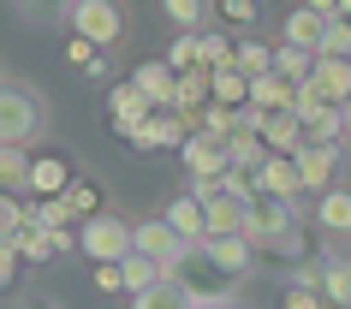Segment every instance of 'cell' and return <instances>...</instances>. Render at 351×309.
<instances>
[{"instance_id": "6da1fadb", "label": "cell", "mask_w": 351, "mask_h": 309, "mask_svg": "<svg viewBox=\"0 0 351 309\" xmlns=\"http://www.w3.org/2000/svg\"><path fill=\"white\" fill-rule=\"evenodd\" d=\"M173 280L197 297V309H232V304H239V286H244L239 273H226L203 244H191V256L173 268Z\"/></svg>"}, {"instance_id": "7a4b0ae2", "label": "cell", "mask_w": 351, "mask_h": 309, "mask_svg": "<svg viewBox=\"0 0 351 309\" xmlns=\"http://www.w3.org/2000/svg\"><path fill=\"white\" fill-rule=\"evenodd\" d=\"M48 137V108H42V95L24 84V77H6L0 84V143H42Z\"/></svg>"}, {"instance_id": "3957f363", "label": "cell", "mask_w": 351, "mask_h": 309, "mask_svg": "<svg viewBox=\"0 0 351 309\" xmlns=\"http://www.w3.org/2000/svg\"><path fill=\"white\" fill-rule=\"evenodd\" d=\"M77 250L90 256V262H125L137 250V226H125L119 214H95L77 226Z\"/></svg>"}, {"instance_id": "277c9868", "label": "cell", "mask_w": 351, "mask_h": 309, "mask_svg": "<svg viewBox=\"0 0 351 309\" xmlns=\"http://www.w3.org/2000/svg\"><path fill=\"white\" fill-rule=\"evenodd\" d=\"M72 36H90L101 48L125 36V12H119V0H77L72 6Z\"/></svg>"}, {"instance_id": "5b68a950", "label": "cell", "mask_w": 351, "mask_h": 309, "mask_svg": "<svg viewBox=\"0 0 351 309\" xmlns=\"http://www.w3.org/2000/svg\"><path fill=\"white\" fill-rule=\"evenodd\" d=\"M137 250H143V256H155V262H161V268L173 273V268H179V262L191 256V238L179 232V226H173L167 214H155V220H143V226H137Z\"/></svg>"}, {"instance_id": "8992f818", "label": "cell", "mask_w": 351, "mask_h": 309, "mask_svg": "<svg viewBox=\"0 0 351 309\" xmlns=\"http://www.w3.org/2000/svg\"><path fill=\"white\" fill-rule=\"evenodd\" d=\"M185 137H191V125L179 119V108H155L143 125L125 137V143H131V149H143V155H155V149H185Z\"/></svg>"}, {"instance_id": "52a82bcc", "label": "cell", "mask_w": 351, "mask_h": 309, "mask_svg": "<svg viewBox=\"0 0 351 309\" xmlns=\"http://www.w3.org/2000/svg\"><path fill=\"white\" fill-rule=\"evenodd\" d=\"M179 161H185L191 179H221L226 166H232V155H226V137H215V131H191L185 149H179Z\"/></svg>"}, {"instance_id": "ba28073f", "label": "cell", "mask_w": 351, "mask_h": 309, "mask_svg": "<svg viewBox=\"0 0 351 309\" xmlns=\"http://www.w3.org/2000/svg\"><path fill=\"white\" fill-rule=\"evenodd\" d=\"M339 161H346V149H339V143H304V149H298V173H304L310 190H333Z\"/></svg>"}, {"instance_id": "9c48e42d", "label": "cell", "mask_w": 351, "mask_h": 309, "mask_svg": "<svg viewBox=\"0 0 351 309\" xmlns=\"http://www.w3.org/2000/svg\"><path fill=\"white\" fill-rule=\"evenodd\" d=\"M203 250L215 256V262H221L226 273H239V280H250V268L262 262V256H256V244H250L244 232H208V238H203Z\"/></svg>"}, {"instance_id": "30bf717a", "label": "cell", "mask_w": 351, "mask_h": 309, "mask_svg": "<svg viewBox=\"0 0 351 309\" xmlns=\"http://www.w3.org/2000/svg\"><path fill=\"white\" fill-rule=\"evenodd\" d=\"M149 113H155V101H149L137 84H113V90H108V119H113V131H119V137H131Z\"/></svg>"}, {"instance_id": "8fae6325", "label": "cell", "mask_w": 351, "mask_h": 309, "mask_svg": "<svg viewBox=\"0 0 351 309\" xmlns=\"http://www.w3.org/2000/svg\"><path fill=\"white\" fill-rule=\"evenodd\" d=\"M310 84H315V95H322V101L346 108V101H351V54H322Z\"/></svg>"}, {"instance_id": "7c38bea8", "label": "cell", "mask_w": 351, "mask_h": 309, "mask_svg": "<svg viewBox=\"0 0 351 309\" xmlns=\"http://www.w3.org/2000/svg\"><path fill=\"white\" fill-rule=\"evenodd\" d=\"M262 143L274 149V155H298V149L310 143V131H304V119H298V108H286V113H262Z\"/></svg>"}, {"instance_id": "4fadbf2b", "label": "cell", "mask_w": 351, "mask_h": 309, "mask_svg": "<svg viewBox=\"0 0 351 309\" xmlns=\"http://www.w3.org/2000/svg\"><path fill=\"white\" fill-rule=\"evenodd\" d=\"M256 190H268V197H304L310 184H304V173H298V155H268V166L256 173Z\"/></svg>"}, {"instance_id": "5bb4252c", "label": "cell", "mask_w": 351, "mask_h": 309, "mask_svg": "<svg viewBox=\"0 0 351 309\" xmlns=\"http://www.w3.org/2000/svg\"><path fill=\"white\" fill-rule=\"evenodd\" d=\"M131 84H137L155 108H173V101H179V72H173L167 60H143V66L131 72Z\"/></svg>"}, {"instance_id": "9a60e30c", "label": "cell", "mask_w": 351, "mask_h": 309, "mask_svg": "<svg viewBox=\"0 0 351 309\" xmlns=\"http://www.w3.org/2000/svg\"><path fill=\"white\" fill-rule=\"evenodd\" d=\"M30 173H36V155L19 143H0V197H30Z\"/></svg>"}, {"instance_id": "2e32d148", "label": "cell", "mask_w": 351, "mask_h": 309, "mask_svg": "<svg viewBox=\"0 0 351 309\" xmlns=\"http://www.w3.org/2000/svg\"><path fill=\"white\" fill-rule=\"evenodd\" d=\"M292 101H298V84H292V77H280V72L250 77V108H256V113H286Z\"/></svg>"}, {"instance_id": "e0dca14e", "label": "cell", "mask_w": 351, "mask_h": 309, "mask_svg": "<svg viewBox=\"0 0 351 309\" xmlns=\"http://www.w3.org/2000/svg\"><path fill=\"white\" fill-rule=\"evenodd\" d=\"M167 220H173V226H179L191 244H203V238H208V202L197 197V190H185V197L167 202Z\"/></svg>"}, {"instance_id": "ac0fdd59", "label": "cell", "mask_w": 351, "mask_h": 309, "mask_svg": "<svg viewBox=\"0 0 351 309\" xmlns=\"http://www.w3.org/2000/svg\"><path fill=\"white\" fill-rule=\"evenodd\" d=\"M226 155H232V166H250V173H262V166H268V155H274V149L262 143V131L250 125V119H244V125L232 131V137H226Z\"/></svg>"}, {"instance_id": "d6986e66", "label": "cell", "mask_w": 351, "mask_h": 309, "mask_svg": "<svg viewBox=\"0 0 351 309\" xmlns=\"http://www.w3.org/2000/svg\"><path fill=\"white\" fill-rule=\"evenodd\" d=\"M315 226L328 238H351V190H322L315 202Z\"/></svg>"}, {"instance_id": "ffe728a7", "label": "cell", "mask_w": 351, "mask_h": 309, "mask_svg": "<svg viewBox=\"0 0 351 309\" xmlns=\"http://www.w3.org/2000/svg\"><path fill=\"white\" fill-rule=\"evenodd\" d=\"M72 190V166L60 155H36V173H30V197H66Z\"/></svg>"}, {"instance_id": "44dd1931", "label": "cell", "mask_w": 351, "mask_h": 309, "mask_svg": "<svg viewBox=\"0 0 351 309\" xmlns=\"http://www.w3.org/2000/svg\"><path fill=\"white\" fill-rule=\"evenodd\" d=\"M322 291H328V304L351 309V256H339V250L322 256Z\"/></svg>"}, {"instance_id": "7402d4cb", "label": "cell", "mask_w": 351, "mask_h": 309, "mask_svg": "<svg viewBox=\"0 0 351 309\" xmlns=\"http://www.w3.org/2000/svg\"><path fill=\"white\" fill-rule=\"evenodd\" d=\"M322 36H328V18H322L315 6H298L292 18H286V42H292V48H315V54H322Z\"/></svg>"}, {"instance_id": "603a6c76", "label": "cell", "mask_w": 351, "mask_h": 309, "mask_svg": "<svg viewBox=\"0 0 351 309\" xmlns=\"http://www.w3.org/2000/svg\"><path fill=\"white\" fill-rule=\"evenodd\" d=\"M131 309H197V297H191V291L179 286V280H173V273H167L161 286H149V291H137V297H131Z\"/></svg>"}, {"instance_id": "cb8c5ba5", "label": "cell", "mask_w": 351, "mask_h": 309, "mask_svg": "<svg viewBox=\"0 0 351 309\" xmlns=\"http://www.w3.org/2000/svg\"><path fill=\"white\" fill-rule=\"evenodd\" d=\"M167 24H179V30H208V18L221 12L215 0H161Z\"/></svg>"}, {"instance_id": "d4e9b609", "label": "cell", "mask_w": 351, "mask_h": 309, "mask_svg": "<svg viewBox=\"0 0 351 309\" xmlns=\"http://www.w3.org/2000/svg\"><path fill=\"white\" fill-rule=\"evenodd\" d=\"M315 60H322L315 48H292V42H280V48H274V72L292 77V84H310V77H315Z\"/></svg>"}, {"instance_id": "484cf974", "label": "cell", "mask_w": 351, "mask_h": 309, "mask_svg": "<svg viewBox=\"0 0 351 309\" xmlns=\"http://www.w3.org/2000/svg\"><path fill=\"white\" fill-rule=\"evenodd\" d=\"M12 6H19L24 24L48 30V24H72V6H77V0H12Z\"/></svg>"}, {"instance_id": "4316f807", "label": "cell", "mask_w": 351, "mask_h": 309, "mask_svg": "<svg viewBox=\"0 0 351 309\" xmlns=\"http://www.w3.org/2000/svg\"><path fill=\"white\" fill-rule=\"evenodd\" d=\"M119 268H125V291H131V297H137V291H149V286H161V280H167V268L155 262V256H143V250H131L125 262H119Z\"/></svg>"}, {"instance_id": "83f0119b", "label": "cell", "mask_w": 351, "mask_h": 309, "mask_svg": "<svg viewBox=\"0 0 351 309\" xmlns=\"http://www.w3.org/2000/svg\"><path fill=\"white\" fill-rule=\"evenodd\" d=\"M167 66L173 72H197L203 66V30H179V36L167 42Z\"/></svg>"}, {"instance_id": "f1b7e54d", "label": "cell", "mask_w": 351, "mask_h": 309, "mask_svg": "<svg viewBox=\"0 0 351 309\" xmlns=\"http://www.w3.org/2000/svg\"><path fill=\"white\" fill-rule=\"evenodd\" d=\"M232 66H239L244 77H262V72H274V48H268V42H256V36H244L239 54H232Z\"/></svg>"}, {"instance_id": "f546056e", "label": "cell", "mask_w": 351, "mask_h": 309, "mask_svg": "<svg viewBox=\"0 0 351 309\" xmlns=\"http://www.w3.org/2000/svg\"><path fill=\"white\" fill-rule=\"evenodd\" d=\"M12 244L24 250V262H54V256H60V238L48 232V226H24Z\"/></svg>"}, {"instance_id": "4dcf8cb0", "label": "cell", "mask_w": 351, "mask_h": 309, "mask_svg": "<svg viewBox=\"0 0 351 309\" xmlns=\"http://www.w3.org/2000/svg\"><path fill=\"white\" fill-rule=\"evenodd\" d=\"M66 66H77V72H90V77H101V72H108V60H101V42L72 36V42H66Z\"/></svg>"}, {"instance_id": "1f68e13d", "label": "cell", "mask_w": 351, "mask_h": 309, "mask_svg": "<svg viewBox=\"0 0 351 309\" xmlns=\"http://www.w3.org/2000/svg\"><path fill=\"white\" fill-rule=\"evenodd\" d=\"M66 202H72V214H77V220H95V214H108V208H101V184H95V179H72Z\"/></svg>"}, {"instance_id": "d6a6232c", "label": "cell", "mask_w": 351, "mask_h": 309, "mask_svg": "<svg viewBox=\"0 0 351 309\" xmlns=\"http://www.w3.org/2000/svg\"><path fill=\"white\" fill-rule=\"evenodd\" d=\"M30 226V197H0V238H19Z\"/></svg>"}, {"instance_id": "836d02e7", "label": "cell", "mask_w": 351, "mask_h": 309, "mask_svg": "<svg viewBox=\"0 0 351 309\" xmlns=\"http://www.w3.org/2000/svg\"><path fill=\"white\" fill-rule=\"evenodd\" d=\"M232 54H239V42H226L221 30H203V66H208V72H226Z\"/></svg>"}, {"instance_id": "e575fe53", "label": "cell", "mask_w": 351, "mask_h": 309, "mask_svg": "<svg viewBox=\"0 0 351 309\" xmlns=\"http://www.w3.org/2000/svg\"><path fill=\"white\" fill-rule=\"evenodd\" d=\"M322 304H328L322 286H286L280 291V309H322Z\"/></svg>"}, {"instance_id": "d590c367", "label": "cell", "mask_w": 351, "mask_h": 309, "mask_svg": "<svg viewBox=\"0 0 351 309\" xmlns=\"http://www.w3.org/2000/svg\"><path fill=\"white\" fill-rule=\"evenodd\" d=\"M322 54H351V18H328V36H322Z\"/></svg>"}, {"instance_id": "8d00e7d4", "label": "cell", "mask_w": 351, "mask_h": 309, "mask_svg": "<svg viewBox=\"0 0 351 309\" xmlns=\"http://www.w3.org/2000/svg\"><path fill=\"white\" fill-rule=\"evenodd\" d=\"M221 18L226 24H256L262 18V0H221Z\"/></svg>"}, {"instance_id": "74e56055", "label": "cell", "mask_w": 351, "mask_h": 309, "mask_svg": "<svg viewBox=\"0 0 351 309\" xmlns=\"http://www.w3.org/2000/svg\"><path fill=\"white\" fill-rule=\"evenodd\" d=\"M19 244H12V238H0V286H19Z\"/></svg>"}, {"instance_id": "f35d334b", "label": "cell", "mask_w": 351, "mask_h": 309, "mask_svg": "<svg viewBox=\"0 0 351 309\" xmlns=\"http://www.w3.org/2000/svg\"><path fill=\"white\" fill-rule=\"evenodd\" d=\"M95 291H125V268L119 262H95Z\"/></svg>"}, {"instance_id": "ab89813d", "label": "cell", "mask_w": 351, "mask_h": 309, "mask_svg": "<svg viewBox=\"0 0 351 309\" xmlns=\"http://www.w3.org/2000/svg\"><path fill=\"white\" fill-rule=\"evenodd\" d=\"M12 309H60V304H54V297H48V291H24V297H19V304H12Z\"/></svg>"}, {"instance_id": "60d3db41", "label": "cell", "mask_w": 351, "mask_h": 309, "mask_svg": "<svg viewBox=\"0 0 351 309\" xmlns=\"http://www.w3.org/2000/svg\"><path fill=\"white\" fill-rule=\"evenodd\" d=\"M304 6H315L322 18H339V0H304Z\"/></svg>"}, {"instance_id": "b9f144b4", "label": "cell", "mask_w": 351, "mask_h": 309, "mask_svg": "<svg viewBox=\"0 0 351 309\" xmlns=\"http://www.w3.org/2000/svg\"><path fill=\"white\" fill-rule=\"evenodd\" d=\"M339 12H346V18H351V0H339Z\"/></svg>"}, {"instance_id": "7bdbcfd3", "label": "cell", "mask_w": 351, "mask_h": 309, "mask_svg": "<svg viewBox=\"0 0 351 309\" xmlns=\"http://www.w3.org/2000/svg\"><path fill=\"white\" fill-rule=\"evenodd\" d=\"M346 125H351V101H346Z\"/></svg>"}]
</instances>
